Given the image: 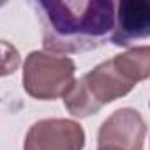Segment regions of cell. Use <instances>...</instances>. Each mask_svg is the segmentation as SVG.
Here are the masks:
<instances>
[{
    "mask_svg": "<svg viewBox=\"0 0 150 150\" xmlns=\"http://www.w3.org/2000/svg\"><path fill=\"white\" fill-rule=\"evenodd\" d=\"M150 74V48H132L94 67L64 96V104L74 117H90L104 104L124 97Z\"/></svg>",
    "mask_w": 150,
    "mask_h": 150,
    "instance_id": "cell-2",
    "label": "cell"
},
{
    "mask_svg": "<svg viewBox=\"0 0 150 150\" xmlns=\"http://www.w3.org/2000/svg\"><path fill=\"white\" fill-rule=\"evenodd\" d=\"M146 124L139 111L122 108L115 111L99 129L97 145H111L122 150H143Z\"/></svg>",
    "mask_w": 150,
    "mask_h": 150,
    "instance_id": "cell-5",
    "label": "cell"
},
{
    "mask_svg": "<svg viewBox=\"0 0 150 150\" xmlns=\"http://www.w3.org/2000/svg\"><path fill=\"white\" fill-rule=\"evenodd\" d=\"M83 127L67 118H44L35 122L25 138V150H83Z\"/></svg>",
    "mask_w": 150,
    "mask_h": 150,
    "instance_id": "cell-4",
    "label": "cell"
},
{
    "mask_svg": "<svg viewBox=\"0 0 150 150\" xmlns=\"http://www.w3.org/2000/svg\"><path fill=\"white\" fill-rule=\"evenodd\" d=\"M42 46L53 53H81L101 46L115 28L110 0L39 2Z\"/></svg>",
    "mask_w": 150,
    "mask_h": 150,
    "instance_id": "cell-1",
    "label": "cell"
},
{
    "mask_svg": "<svg viewBox=\"0 0 150 150\" xmlns=\"http://www.w3.org/2000/svg\"><path fill=\"white\" fill-rule=\"evenodd\" d=\"M20 53L18 50L7 42V41H0V76H9L20 67Z\"/></svg>",
    "mask_w": 150,
    "mask_h": 150,
    "instance_id": "cell-7",
    "label": "cell"
},
{
    "mask_svg": "<svg viewBox=\"0 0 150 150\" xmlns=\"http://www.w3.org/2000/svg\"><path fill=\"white\" fill-rule=\"evenodd\" d=\"M150 35V4L146 0H124L118 4L117 27L111 34L115 46H129Z\"/></svg>",
    "mask_w": 150,
    "mask_h": 150,
    "instance_id": "cell-6",
    "label": "cell"
},
{
    "mask_svg": "<svg viewBox=\"0 0 150 150\" xmlns=\"http://www.w3.org/2000/svg\"><path fill=\"white\" fill-rule=\"evenodd\" d=\"M74 62L67 57H53L32 51L23 64V87L39 101L64 97L74 83Z\"/></svg>",
    "mask_w": 150,
    "mask_h": 150,
    "instance_id": "cell-3",
    "label": "cell"
},
{
    "mask_svg": "<svg viewBox=\"0 0 150 150\" xmlns=\"http://www.w3.org/2000/svg\"><path fill=\"white\" fill-rule=\"evenodd\" d=\"M97 150H122V148H118V146H111V145H101Z\"/></svg>",
    "mask_w": 150,
    "mask_h": 150,
    "instance_id": "cell-8",
    "label": "cell"
}]
</instances>
